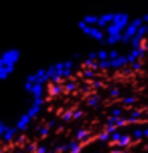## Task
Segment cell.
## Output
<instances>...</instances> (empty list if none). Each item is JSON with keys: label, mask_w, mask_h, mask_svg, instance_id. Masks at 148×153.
Instances as JSON below:
<instances>
[{"label": "cell", "mask_w": 148, "mask_h": 153, "mask_svg": "<svg viewBox=\"0 0 148 153\" xmlns=\"http://www.w3.org/2000/svg\"><path fill=\"white\" fill-rule=\"evenodd\" d=\"M19 59H21V50L17 48H9L0 53V81H5L14 74Z\"/></svg>", "instance_id": "obj_1"}, {"label": "cell", "mask_w": 148, "mask_h": 153, "mask_svg": "<svg viewBox=\"0 0 148 153\" xmlns=\"http://www.w3.org/2000/svg\"><path fill=\"white\" fill-rule=\"evenodd\" d=\"M127 22H129V14H127V12H122V10L114 12L112 22L103 29V33H105V35H120V33L124 31V28L127 26Z\"/></svg>", "instance_id": "obj_2"}, {"label": "cell", "mask_w": 148, "mask_h": 153, "mask_svg": "<svg viewBox=\"0 0 148 153\" xmlns=\"http://www.w3.org/2000/svg\"><path fill=\"white\" fill-rule=\"evenodd\" d=\"M78 28L81 29V33L86 36H90L91 40H95V42H100L103 43V40H105V33H103V29H100L98 26H88V24H85L83 21L78 22Z\"/></svg>", "instance_id": "obj_3"}, {"label": "cell", "mask_w": 148, "mask_h": 153, "mask_svg": "<svg viewBox=\"0 0 148 153\" xmlns=\"http://www.w3.org/2000/svg\"><path fill=\"white\" fill-rule=\"evenodd\" d=\"M141 24H143V19H141V17H136V19H133V21L127 22V26L124 28V31H122L120 43H122V45H127V43H129V40L136 35V31H138V28H140Z\"/></svg>", "instance_id": "obj_4"}, {"label": "cell", "mask_w": 148, "mask_h": 153, "mask_svg": "<svg viewBox=\"0 0 148 153\" xmlns=\"http://www.w3.org/2000/svg\"><path fill=\"white\" fill-rule=\"evenodd\" d=\"M45 72H47V77L52 83H62V74H64V62H55L45 67Z\"/></svg>", "instance_id": "obj_5"}, {"label": "cell", "mask_w": 148, "mask_h": 153, "mask_svg": "<svg viewBox=\"0 0 148 153\" xmlns=\"http://www.w3.org/2000/svg\"><path fill=\"white\" fill-rule=\"evenodd\" d=\"M145 53H147V52L143 50V47H140V48H131V52L126 53L127 64H133V62H136V60H141Z\"/></svg>", "instance_id": "obj_6"}, {"label": "cell", "mask_w": 148, "mask_h": 153, "mask_svg": "<svg viewBox=\"0 0 148 153\" xmlns=\"http://www.w3.org/2000/svg\"><path fill=\"white\" fill-rule=\"evenodd\" d=\"M114 19V12H103V14L98 16V21H97V26H98L100 29H105L110 22H112Z\"/></svg>", "instance_id": "obj_7"}, {"label": "cell", "mask_w": 148, "mask_h": 153, "mask_svg": "<svg viewBox=\"0 0 148 153\" xmlns=\"http://www.w3.org/2000/svg\"><path fill=\"white\" fill-rule=\"evenodd\" d=\"M120 38H122V33H120V35H105V40H103V42H105L107 45H110V47H115V45L120 43Z\"/></svg>", "instance_id": "obj_8"}, {"label": "cell", "mask_w": 148, "mask_h": 153, "mask_svg": "<svg viewBox=\"0 0 148 153\" xmlns=\"http://www.w3.org/2000/svg\"><path fill=\"white\" fill-rule=\"evenodd\" d=\"M60 93H62L60 83H52L48 86V97H57V95H60Z\"/></svg>", "instance_id": "obj_9"}, {"label": "cell", "mask_w": 148, "mask_h": 153, "mask_svg": "<svg viewBox=\"0 0 148 153\" xmlns=\"http://www.w3.org/2000/svg\"><path fill=\"white\" fill-rule=\"evenodd\" d=\"M81 21L85 22V24H88V26H97V21H98V16L97 14H86Z\"/></svg>", "instance_id": "obj_10"}, {"label": "cell", "mask_w": 148, "mask_h": 153, "mask_svg": "<svg viewBox=\"0 0 148 153\" xmlns=\"http://www.w3.org/2000/svg\"><path fill=\"white\" fill-rule=\"evenodd\" d=\"M97 60H107L109 59V50H97Z\"/></svg>", "instance_id": "obj_11"}, {"label": "cell", "mask_w": 148, "mask_h": 153, "mask_svg": "<svg viewBox=\"0 0 148 153\" xmlns=\"http://www.w3.org/2000/svg\"><path fill=\"white\" fill-rule=\"evenodd\" d=\"M83 76H85L86 79H93V77L97 76V71H93V69H85V71H83Z\"/></svg>", "instance_id": "obj_12"}, {"label": "cell", "mask_w": 148, "mask_h": 153, "mask_svg": "<svg viewBox=\"0 0 148 153\" xmlns=\"http://www.w3.org/2000/svg\"><path fill=\"white\" fill-rule=\"evenodd\" d=\"M74 88H76V84L72 83V81H67V83H65V86H64L62 90H64V91H67V93H69V91H72V90H74Z\"/></svg>", "instance_id": "obj_13"}, {"label": "cell", "mask_w": 148, "mask_h": 153, "mask_svg": "<svg viewBox=\"0 0 148 153\" xmlns=\"http://www.w3.org/2000/svg\"><path fill=\"white\" fill-rule=\"evenodd\" d=\"M129 65H131V69H133V71H140L141 67H143V64H141L140 60H136V62H133V64H129Z\"/></svg>", "instance_id": "obj_14"}, {"label": "cell", "mask_w": 148, "mask_h": 153, "mask_svg": "<svg viewBox=\"0 0 148 153\" xmlns=\"http://www.w3.org/2000/svg\"><path fill=\"white\" fill-rule=\"evenodd\" d=\"M120 53L117 52L115 48H112V50H109V59H115V57H119Z\"/></svg>", "instance_id": "obj_15"}, {"label": "cell", "mask_w": 148, "mask_h": 153, "mask_svg": "<svg viewBox=\"0 0 148 153\" xmlns=\"http://www.w3.org/2000/svg\"><path fill=\"white\" fill-rule=\"evenodd\" d=\"M97 103H98V98L97 97H91L90 100H88V105H91V107H95Z\"/></svg>", "instance_id": "obj_16"}, {"label": "cell", "mask_w": 148, "mask_h": 153, "mask_svg": "<svg viewBox=\"0 0 148 153\" xmlns=\"http://www.w3.org/2000/svg\"><path fill=\"white\" fill-rule=\"evenodd\" d=\"M134 100H136L134 97H126V98H124V103H126V105H131V103H134Z\"/></svg>", "instance_id": "obj_17"}, {"label": "cell", "mask_w": 148, "mask_h": 153, "mask_svg": "<svg viewBox=\"0 0 148 153\" xmlns=\"http://www.w3.org/2000/svg\"><path fill=\"white\" fill-rule=\"evenodd\" d=\"M86 59H90V60H97V53H95V52H90V53L86 55Z\"/></svg>", "instance_id": "obj_18"}, {"label": "cell", "mask_w": 148, "mask_h": 153, "mask_svg": "<svg viewBox=\"0 0 148 153\" xmlns=\"http://www.w3.org/2000/svg\"><path fill=\"white\" fill-rule=\"evenodd\" d=\"M141 19H143V24H148V14H143Z\"/></svg>", "instance_id": "obj_19"}, {"label": "cell", "mask_w": 148, "mask_h": 153, "mask_svg": "<svg viewBox=\"0 0 148 153\" xmlns=\"http://www.w3.org/2000/svg\"><path fill=\"white\" fill-rule=\"evenodd\" d=\"M110 95H112V97H117V95H119V91H117V90H110Z\"/></svg>", "instance_id": "obj_20"}]
</instances>
